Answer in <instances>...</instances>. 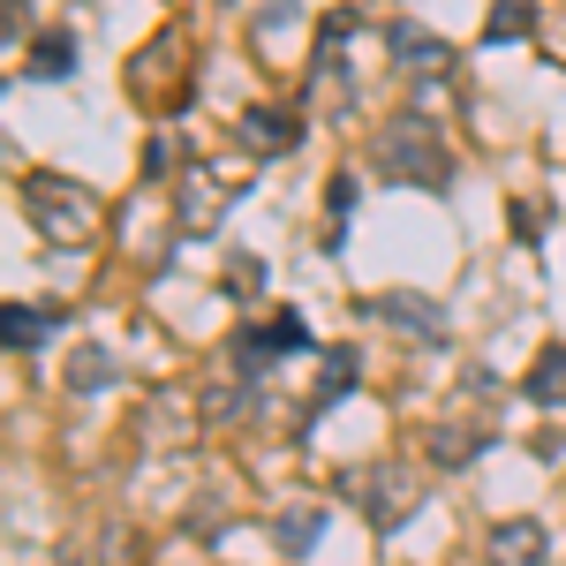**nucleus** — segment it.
Returning <instances> with one entry per match:
<instances>
[{
    "label": "nucleus",
    "mask_w": 566,
    "mask_h": 566,
    "mask_svg": "<svg viewBox=\"0 0 566 566\" xmlns=\"http://www.w3.org/2000/svg\"><path fill=\"white\" fill-rule=\"evenodd\" d=\"M23 212H31V227H39L45 242H61V250L91 242V227H98L91 189H76V181H61V175H31L23 181Z\"/></svg>",
    "instance_id": "nucleus-1"
},
{
    "label": "nucleus",
    "mask_w": 566,
    "mask_h": 566,
    "mask_svg": "<svg viewBox=\"0 0 566 566\" xmlns=\"http://www.w3.org/2000/svg\"><path fill=\"white\" fill-rule=\"evenodd\" d=\"M378 167H386V181H416V189H446L453 181V151L438 144L431 122H392L386 136H378Z\"/></svg>",
    "instance_id": "nucleus-2"
},
{
    "label": "nucleus",
    "mask_w": 566,
    "mask_h": 566,
    "mask_svg": "<svg viewBox=\"0 0 566 566\" xmlns=\"http://www.w3.org/2000/svg\"><path fill=\"white\" fill-rule=\"evenodd\" d=\"M378 317H392L400 333H416V340H438L446 333V310L431 303V295H386V303H370Z\"/></svg>",
    "instance_id": "nucleus-3"
},
{
    "label": "nucleus",
    "mask_w": 566,
    "mask_h": 566,
    "mask_svg": "<svg viewBox=\"0 0 566 566\" xmlns=\"http://www.w3.org/2000/svg\"><path fill=\"white\" fill-rule=\"evenodd\" d=\"M491 566H544V528L536 522H499L491 528Z\"/></svg>",
    "instance_id": "nucleus-4"
},
{
    "label": "nucleus",
    "mask_w": 566,
    "mask_h": 566,
    "mask_svg": "<svg viewBox=\"0 0 566 566\" xmlns=\"http://www.w3.org/2000/svg\"><path fill=\"white\" fill-rule=\"evenodd\" d=\"M522 386H528V400H536V408H566V340L536 355V370H528Z\"/></svg>",
    "instance_id": "nucleus-5"
},
{
    "label": "nucleus",
    "mask_w": 566,
    "mask_h": 566,
    "mask_svg": "<svg viewBox=\"0 0 566 566\" xmlns=\"http://www.w3.org/2000/svg\"><path fill=\"white\" fill-rule=\"evenodd\" d=\"M317 528H325V506H287V514H280V522H272V544H280V552H295V559H303L310 544H317Z\"/></svg>",
    "instance_id": "nucleus-6"
},
{
    "label": "nucleus",
    "mask_w": 566,
    "mask_h": 566,
    "mask_svg": "<svg viewBox=\"0 0 566 566\" xmlns=\"http://www.w3.org/2000/svg\"><path fill=\"white\" fill-rule=\"evenodd\" d=\"M392 61H408V69H446V39H431V31H408V23H392Z\"/></svg>",
    "instance_id": "nucleus-7"
},
{
    "label": "nucleus",
    "mask_w": 566,
    "mask_h": 566,
    "mask_svg": "<svg viewBox=\"0 0 566 566\" xmlns=\"http://www.w3.org/2000/svg\"><path fill=\"white\" fill-rule=\"evenodd\" d=\"M69 69H76V39H69V31L31 39V76H45V84H53V76H69Z\"/></svg>",
    "instance_id": "nucleus-8"
},
{
    "label": "nucleus",
    "mask_w": 566,
    "mask_h": 566,
    "mask_svg": "<svg viewBox=\"0 0 566 566\" xmlns=\"http://www.w3.org/2000/svg\"><path fill=\"white\" fill-rule=\"evenodd\" d=\"M528 23H536V0H491V23H483V39H491V45L528 39Z\"/></svg>",
    "instance_id": "nucleus-9"
},
{
    "label": "nucleus",
    "mask_w": 566,
    "mask_h": 566,
    "mask_svg": "<svg viewBox=\"0 0 566 566\" xmlns=\"http://www.w3.org/2000/svg\"><path fill=\"white\" fill-rule=\"evenodd\" d=\"M8 348H45V333H53V310H31V303H8Z\"/></svg>",
    "instance_id": "nucleus-10"
},
{
    "label": "nucleus",
    "mask_w": 566,
    "mask_h": 566,
    "mask_svg": "<svg viewBox=\"0 0 566 566\" xmlns=\"http://www.w3.org/2000/svg\"><path fill=\"white\" fill-rule=\"evenodd\" d=\"M250 136H258V151H295L303 122H295V114H272V106H258V114H250Z\"/></svg>",
    "instance_id": "nucleus-11"
},
{
    "label": "nucleus",
    "mask_w": 566,
    "mask_h": 566,
    "mask_svg": "<svg viewBox=\"0 0 566 566\" xmlns=\"http://www.w3.org/2000/svg\"><path fill=\"white\" fill-rule=\"evenodd\" d=\"M258 340H264L272 355H295V348H310L303 310H272V325H258Z\"/></svg>",
    "instance_id": "nucleus-12"
},
{
    "label": "nucleus",
    "mask_w": 566,
    "mask_h": 566,
    "mask_svg": "<svg viewBox=\"0 0 566 566\" xmlns=\"http://www.w3.org/2000/svg\"><path fill=\"white\" fill-rule=\"evenodd\" d=\"M69 386H76V392H106V386H114V355H106V348H76Z\"/></svg>",
    "instance_id": "nucleus-13"
},
{
    "label": "nucleus",
    "mask_w": 566,
    "mask_h": 566,
    "mask_svg": "<svg viewBox=\"0 0 566 566\" xmlns=\"http://www.w3.org/2000/svg\"><path fill=\"white\" fill-rule=\"evenodd\" d=\"M446 469H461V461H476V431H438V446H431Z\"/></svg>",
    "instance_id": "nucleus-14"
},
{
    "label": "nucleus",
    "mask_w": 566,
    "mask_h": 566,
    "mask_svg": "<svg viewBox=\"0 0 566 566\" xmlns=\"http://www.w3.org/2000/svg\"><path fill=\"white\" fill-rule=\"evenodd\" d=\"M242 408H250V392H234V386L205 392V416H212V423H234V416H242Z\"/></svg>",
    "instance_id": "nucleus-15"
},
{
    "label": "nucleus",
    "mask_w": 566,
    "mask_h": 566,
    "mask_svg": "<svg viewBox=\"0 0 566 566\" xmlns=\"http://www.w3.org/2000/svg\"><path fill=\"white\" fill-rule=\"evenodd\" d=\"M348 378H355V355L340 348V355H325V386H317V392H325V400H340V392H348Z\"/></svg>",
    "instance_id": "nucleus-16"
},
{
    "label": "nucleus",
    "mask_w": 566,
    "mask_h": 566,
    "mask_svg": "<svg viewBox=\"0 0 566 566\" xmlns=\"http://www.w3.org/2000/svg\"><path fill=\"white\" fill-rule=\"evenodd\" d=\"M258 287H264L258 258H234V264H227V295H258Z\"/></svg>",
    "instance_id": "nucleus-17"
},
{
    "label": "nucleus",
    "mask_w": 566,
    "mask_h": 566,
    "mask_svg": "<svg viewBox=\"0 0 566 566\" xmlns=\"http://www.w3.org/2000/svg\"><path fill=\"white\" fill-rule=\"evenodd\" d=\"M355 23H363V15H355V8H333V15H325V23H317V45H325V53H333V45L348 39Z\"/></svg>",
    "instance_id": "nucleus-18"
},
{
    "label": "nucleus",
    "mask_w": 566,
    "mask_h": 566,
    "mask_svg": "<svg viewBox=\"0 0 566 566\" xmlns=\"http://www.w3.org/2000/svg\"><path fill=\"white\" fill-rule=\"evenodd\" d=\"M175 136H151V144H144V175H175Z\"/></svg>",
    "instance_id": "nucleus-19"
},
{
    "label": "nucleus",
    "mask_w": 566,
    "mask_h": 566,
    "mask_svg": "<svg viewBox=\"0 0 566 566\" xmlns=\"http://www.w3.org/2000/svg\"><path fill=\"white\" fill-rule=\"evenodd\" d=\"M506 227H514L522 242H536V234H544V205H514V212H506Z\"/></svg>",
    "instance_id": "nucleus-20"
}]
</instances>
